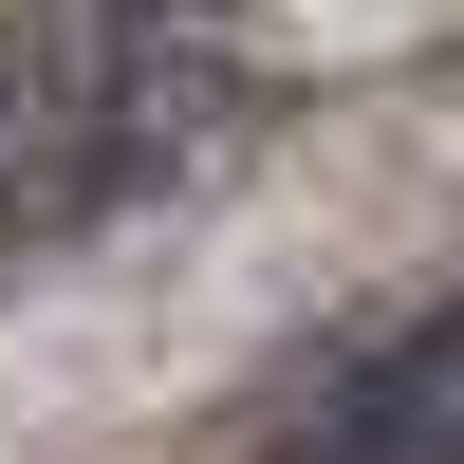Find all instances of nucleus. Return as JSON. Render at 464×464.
Returning <instances> with one entry per match:
<instances>
[{"label":"nucleus","mask_w":464,"mask_h":464,"mask_svg":"<svg viewBox=\"0 0 464 464\" xmlns=\"http://www.w3.org/2000/svg\"><path fill=\"white\" fill-rule=\"evenodd\" d=\"M316 464H464V316L409 334V353L334 409V446H316Z\"/></svg>","instance_id":"obj_1"},{"label":"nucleus","mask_w":464,"mask_h":464,"mask_svg":"<svg viewBox=\"0 0 464 464\" xmlns=\"http://www.w3.org/2000/svg\"><path fill=\"white\" fill-rule=\"evenodd\" d=\"M149 19H186V0H149Z\"/></svg>","instance_id":"obj_2"}]
</instances>
